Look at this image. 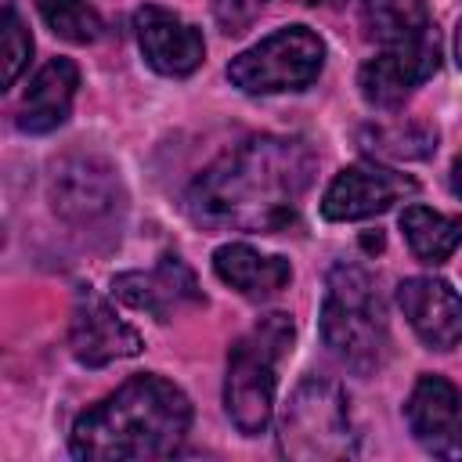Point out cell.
<instances>
[{"label": "cell", "mask_w": 462, "mask_h": 462, "mask_svg": "<svg viewBox=\"0 0 462 462\" xmlns=\"http://www.w3.org/2000/svg\"><path fill=\"white\" fill-rule=\"evenodd\" d=\"M365 148L372 155H390V159H422L430 155L437 134L426 126H375L365 137Z\"/></svg>", "instance_id": "cell-20"}, {"label": "cell", "mask_w": 462, "mask_h": 462, "mask_svg": "<svg viewBox=\"0 0 462 462\" xmlns=\"http://www.w3.org/2000/svg\"><path fill=\"white\" fill-rule=\"evenodd\" d=\"M134 29H137L144 61L162 76H188L206 58L202 32L166 7H152V4L141 7L134 18Z\"/></svg>", "instance_id": "cell-12"}, {"label": "cell", "mask_w": 462, "mask_h": 462, "mask_svg": "<svg viewBox=\"0 0 462 462\" xmlns=\"http://www.w3.org/2000/svg\"><path fill=\"white\" fill-rule=\"evenodd\" d=\"M325 61V43L307 25H285L263 36L256 47L242 51L227 65V79L245 94H282L303 90L318 79Z\"/></svg>", "instance_id": "cell-6"}, {"label": "cell", "mask_w": 462, "mask_h": 462, "mask_svg": "<svg viewBox=\"0 0 462 462\" xmlns=\"http://www.w3.org/2000/svg\"><path fill=\"white\" fill-rule=\"evenodd\" d=\"M455 58L462 65V18H458V32H455Z\"/></svg>", "instance_id": "cell-23"}, {"label": "cell", "mask_w": 462, "mask_h": 462, "mask_svg": "<svg viewBox=\"0 0 462 462\" xmlns=\"http://www.w3.org/2000/svg\"><path fill=\"white\" fill-rule=\"evenodd\" d=\"M361 25L383 47L408 43L433 32L430 14L419 0H361Z\"/></svg>", "instance_id": "cell-18"}, {"label": "cell", "mask_w": 462, "mask_h": 462, "mask_svg": "<svg viewBox=\"0 0 462 462\" xmlns=\"http://www.w3.org/2000/svg\"><path fill=\"white\" fill-rule=\"evenodd\" d=\"M310 173L314 155L303 141L249 137L195 177L188 213L206 227L278 231L292 224Z\"/></svg>", "instance_id": "cell-1"}, {"label": "cell", "mask_w": 462, "mask_h": 462, "mask_svg": "<svg viewBox=\"0 0 462 462\" xmlns=\"http://www.w3.org/2000/svg\"><path fill=\"white\" fill-rule=\"evenodd\" d=\"M415 180L393 170H383L375 162H357L336 173L321 199V217L325 220H365L383 209H390L397 199L411 195Z\"/></svg>", "instance_id": "cell-9"}, {"label": "cell", "mask_w": 462, "mask_h": 462, "mask_svg": "<svg viewBox=\"0 0 462 462\" xmlns=\"http://www.w3.org/2000/svg\"><path fill=\"white\" fill-rule=\"evenodd\" d=\"M32 54V40H29V29L22 25L18 11L11 0H4V87H11L18 79V72L25 69Z\"/></svg>", "instance_id": "cell-21"}, {"label": "cell", "mask_w": 462, "mask_h": 462, "mask_svg": "<svg viewBox=\"0 0 462 462\" xmlns=\"http://www.w3.org/2000/svg\"><path fill=\"white\" fill-rule=\"evenodd\" d=\"M292 346V321L289 314L260 318L227 354V379H224V404L231 422L242 433H263L274 411L278 390V361Z\"/></svg>", "instance_id": "cell-4"}, {"label": "cell", "mask_w": 462, "mask_h": 462, "mask_svg": "<svg viewBox=\"0 0 462 462\" xmlns=\"http://www.w3.org/2000/svg\"><path fill=\"white\" fill-rule=\"evenodd\" d=\"M411 437L437 458H462V401L458 390L440 375H422L404 404Z\"/></svg>", "instance_id": "cell-10"}, {"label": "cell", "mask_w": 462, "mask_h": 462, "mask_svg": "<svg viewBox=\"0 0 462 462\" xmlns=\"http://www.w3.org/2000/svg\"><path fill=\"white\" fill-rule=\"evenodd\" d=\"M112 292L123 303L155 314L159 321L173 318V310H180L184 303H202V292L195 285V274H191V267L180 256H162L152 271L119 274L112 282Z\"/></svg>", "instance_id": "cell-14"}, {"label": "cell", "mask_w": 462, "mask_h": 462, "mask_svg": "<svg viewBox=\"0 0 462 462\" xmlns=\"http://www.w3.org/2000/svg\"><path fill=\"white\" fill-rule=\"evenodd\" d=\"M307 4H314V0H307Z\"/></svg>", "instance_id": "cell-24"}, {"label": "cell", "mask_w": 462, "mask_h": 462, "mask_svg": "<svg viewBox=\"0 0 462 462\" xmlns=\"http://www.w3.org/2000/svg\"><path fill=\"white\" fill-rule=\"evenodd\" d=\"M282 451L289 458H346L354 455L346 397L328 379H303L282 415Z\"/></svg>", "instance_id": "cell-5"}, {"label": "cell", "mask_w": 462, "mask_h": 462, "mask_svg": "<svg viewBox=\"0 0 462 462\" xmlns=\"http://www.w3.org/2000/svg\"><path fill=\"white\" fill-rule=\"evenodd\" d=\"M191 426L188 397L159 379L134 375L87 408L72 426V455L87 462H141L173 455Z\"/></svg>", "instance_id": "cell-2"}, {"label": "cell", "mask_w": 462, "mask_h": 462, "mask_svg": "<svg viewBox=\"0 0 462 462\" xmlns=\"http://www.w3.org/2000/svg\"><path fill=\"white\" fill-rule=\"evenodd\" d=\"M54 213L72 224H97L119 209V180L116 173L90 155L61 159L51 173Z\"/></svg>", "instance_id": "cell-8"}, {"label": "cell", "mask_w": 462, "mask_h": 462, "mask_svg": "<svg viewBox=\"0 0 462 462\" xmlns=\"http://www.w3.org/2000/svg\"><path fill=\"white\" fill-rule=\"evenodd\" d=\"M69 343H72L76 361L87 365V368H101L108 361L141 354V336L123 318H116V310L94 289L76 292Z\"/></svg>", "instance_id": "cell-11"}, {"label": "cell", "mask_w": 462, "mask_h": 462, "mask_svg": "<svg viewBox=\"0 0 462 462\" xmlns=\"http://www.w3.org/2000/svg\"><path fill=\"white\" fill-rule=\"evenodd\" d=\"M401 231L408 238V249L422 263H440L462 242V217H448L426 206H408L401 213Z\"/></svg>", "instance_id": "cell-17"}, {"label": "cell", "mask_w": 462, "mask_h": 462, "mask_svg": "<svg viewBox=\"0 0 462 462\" xmlns=\"http://www.w3.org/2000/svg\"><path fill=\"white\" fill-rule=\"evenodd\" d=\"M451 191L462 199V155L455 159V166H451Z\"/></svg>", "instance_id": "cell-22"}, {"label": "cell", "mask_w": 462, "mask_h": 462, "mask_svg": "<svg viewBox=\"0 0 462 462\" xmlns=\"http://www.w3.org/2000/svg\"><path fill=\"white\" fill-rule=\"evenodd\" d=\"M213 271L220 274V282H227L231 289H238L249 300H263L282 292L292 282V267L282 256H267L245 242H231L220 245L213 253Z\"/></svg>", "instance_id": "cell-16"}, {"label": "cell", "mask_w": 462, "mask_h": 462, "mask_svg": "<svg viewBox=\"0 0 462 462\" xmlns=\"http://www.w3.org/2000/svg\"><path fill=\"white\" fill-rule=\"evenodd\" d=\"M47 29L69 43H94L101 36V14L87 0H36Z\"/></svg>", "instance_id": "cell-19"}, {"label": "cell", "mask_w": 462, "mask_h": 462, "mask_svg": "<svg viewBox=\"0 0 462 462\" xmlns=\"http://www.w3.org/2000/svg\"><path fill=\"white\" fill-rule=\"evenodd\" d=\"M79 87V69L69 58H51L36 79L29 83L22 105H18V126L25 134H47L69 119L72 97Z\"/></svg>", "instance_id": "cell-15"}, {"label": "cell", "mask_w": 462, "mask_h": 462, "mask_svg": "<svg viewBox=\"0 0 462 462\" xmlns=\"http://www.w3.org/2000/svg\"><path fill=\"white\" fill-rule=\"evenodd\" d=\"M325 346L357 375H372L390 350L383 300L372 278L354 263H336L321 303Z\"/></svg>", "instance_id": "cell-3"}, {"label": "cell", "mask_w": 462, "mask_h": 462, "mask_svg": "<svg viewBox=\"0 0 462 462\" xmlns=\"http://www.w3.org/2000/svg\"><path fill=\"white\" fill-rule=\"evenodd\" d=\"M397 303L415 336L433 350L462 343V300L440 278H408L397 285Z\"/></svg>", "instance_id": "cell-13"}, {"label": "cell", "mask_w": 462, "mask_h": 462, "mask_svg": "<svg viewBox=\"0 0 462 462\" xmlns=\"http://www.w3.org/2000/svg\"><path fill=\"white\" fill-rule=\"evenodd\" d=\"M437 65H440V47H437V36L426 32L419 40L383 47L372 61L361 65L357 87H361L365 101H372L379 108H393L419 83H426L437 72Z\"/></svg>", "instance_id": "cell-7"}]
</instances>
